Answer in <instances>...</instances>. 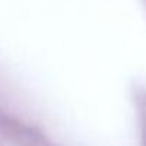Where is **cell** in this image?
<instances>
[{
  "label": "cell",
  "mask_w": 146,
  "mask_h": 146,
  "mask_svg": "<svg viewBox=\"0 0 146 146\" xmlns=\"http://www.w3.org/2000/svg\"><path fill=\"white\" fill-rule=\"evenodd\" d=\"M142 143L146 146V108L142 113Z\"/></svg>",
  "instance_id": "obj_1"
}]
</instances>
